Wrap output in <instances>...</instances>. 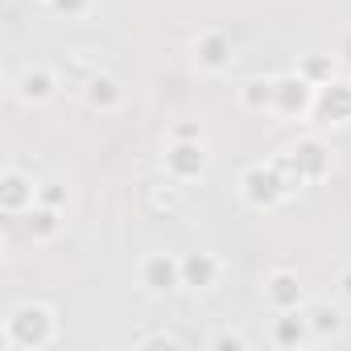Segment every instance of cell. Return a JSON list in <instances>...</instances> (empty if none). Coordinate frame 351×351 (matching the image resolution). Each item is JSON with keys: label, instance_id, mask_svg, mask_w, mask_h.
<instances>
[{"label": "cell", "instance_id": "6da1fadb", "mask_svg": "<svg viewBox=\"0 0 351 351\" xmlns=\"http://www.w3.org/2000/svg\"><path fill=\"white\" fill-rule=\"evenodd\" d=\"M58 339V310L42 298L17 302L5 318V330H0V343L9 351H46Z\"/></svg>", "mask_w": 351, "mask_h": 351}, {"label": "cell", "instance_id": "7a4b0ae2", "mask_svg": "<svg viewBox=\"0 0 351 351\" xmlns=\"http://www.w3.org/2000/svg\"><path fill=\"white\" fill-rule=\"evenodd\" d=\"M298 186L289 182V173L277 165V157L269 161H252L244 173H240V199L252 207V211H273L281 207Z\"/></svg>", "mask_w": 351, "mask_h": 351}, {"label": "cell", "instance_id": "3957f363", "mask_svg": "<svg viewBox=\"0 0 351 351\" xmlns=\"http://www.w3.org/2000/svg\"><path fill=\"white\" fill-rule=\"evenodd\" d=\"M277 165L289 173V182L302 191L310 182H322L330 173V145L318 141V136H298L293 145H285L277 153Z\"/></svg>", "mask_w": 351, "mask_h": 351}, {"label": "cell", "instance_id": "277c9868", "mask_svg": "<svg viewBox=\"0 0 351 351\" xmlns=\"http://www.w3.org/2000/svg\"><path fill=\"white\" fill-rule=\"evenodd\" d=\"M318 128H347L351 124V79H330L314 91V108L306 116Z\"/></svg>", "mask_w": 351, "mask_h": 351}, {"label": "cell", "instance_id": "5b68a950", "mask_svg": "<svg viewBox=\"0 0 351 351\" xmlns=\"http://www.w3.org/2000/svg\"><path fill=\"white\" fill-rule=\"evenodd\" d=\"M161 165H165V178H169V182L191 186V182H199L203 173H207L211 153H207V145H203V141H169V149H165Z\"/></svg>", "mask_w": 351, "mask_h": 351}, {"label": "cell", "instance_id": "8992f818", "mask_svg": "<svg viewBox=\"0 0 351 351\" xmlns=\"http://www.w3.org/2000/svg\"><path fill=\"white\" fill-rule=\"evenodd\" d=\"M136 281L145 293L153 298H169L182 289V256L173 252H149L141 265H136Z\"/></svg>", "mask_w": 351, "mask_h": 351}, {"label": "cell", "instance_id": "52a82bcc", "mask_svg": "<svg viewBox=\"0 0 351 351\" xmlns=\"http://www.w3.org/2000/svg\"><path fill=\"white\" fill-rule=\"evenodd\" d=\"M277 79V99H273V116L281 120H306L310 108H314V83L298 71H285V75H273Z\"/></svg>", "mask_w": 351, "mask_h": 351}, {"label": "cell", "instance_id": "ba28073f", "mask_svg": "<svg viewBox=\"0 0 351 351\" xmlns=\"http://www.w3.org/2000/svg\"><path fill=\"white\" fill-rule=\"evenodd\" d=\"M191 50H195V66L207 71V75H223V71L236 66V46H232V38L219 34V29H203Z\"/></svg>", "mask_w": 351, "mask_h": 351}, {"label": "cell", "instance_id": "9c48e42d", "mask_svg": "<svg viewBox=\"0 0 351 351\" xmlns=\"http://www.w3.org/2000/svg\"><path fill=\"white\" fill-rule=\"evenodd\" d=\"M34 203H38V182L29 173L17 169V165L0 169V211L5 215H25Z\"/></svg>", "mask_w": 351, "mask_h": 351}, {"label": "cell", "instance_id": "30bf717a", "mask_svg": "<svg viewBox=\"0 0 351 351\" xmlns=\"http://www.w3.org/2000/svg\"><path fill=\"white\" fill-rule=\"evenodd\" d=\"M265 302H269L273 314H277V310H302V306H306V285H302V277H298L293 269H273V273L265 277Z\"/></svg>", "mask_w": 351, "mask_h": 351}, {"label": "cell", "instance_id": "8fae6325", "mask_svg": "<svg viewBox=\"0 0 351 351\" xmlns=\"http://www.w3.org/2000/svg\"><path fill=\"white\" fill-rule=\"evenodd\" d=\"M13 91H17V99H21V104H29V108H42V104H50V99L58 95V75H54L50 66L34 62V66H25V71L17 75Z\"/></svg>", "mask_w": 351, "mask_h": 351}, {"label": "cell", "instance_id": "7c38bea8", "mask_svg": "<svg viewBox=\"0 0 351 351\" xmlns=\"http://www.w3.org/2000/svg\"><path fill=\"white\" fill-rule=\"evenodd\" d=\"M79 95H83V104H87L91 112H99V116H112V112H120V104H124V87H120V79L108 75V71H95V75L79 87Z\"/></svg>", "mask_w": 351, "mask_h": 351}, {"label": "cell", "instance_id": "4fadbf2b", "mask_svg": "<svg viewBox=\"0 0 351 351\" xmlns=\"http://www.w3.org/2000/svg\"><path fill=\"white\" fill-rule=\"evenodd\" d=\"M219 273H223V261L215 252H186L182 256V289L207 293L219 285Z\"/></svg>", "mask_w": 351, "mask_h": 351}, {"label": "cell", "instance_id": "5bb4252c", "mask_svg": "<svg viewBox=\"0 0 351 351\" xmlns=\"http://www.w3.org/2000/svg\"><path fill=\"white\" fill-rule=\"evenodd\" d=\"M269 339H273L277 347H285V351L306 347V343L314 339L310 318H306V306H302V310H277V318H273V326H269Z\"/></svg>", "mask_w": 351, "mask_h": 351}, {"label": "cell", "instance_id": "9a60e30c", "mask_svg": "<svg viewBox=\"0 0 351 351\" xmlns=\"http://www.w3.org/2000/svg\"><path fill=\"white\" fill-rule=\"evenodd\" d=\"M62 215H66V211H58V207L34 203V207L21 215V223H25V236H29L34 244H50V240H58V232H62Z\"/></svg>", "mask_w": 351, "mask_h": 351}, {"label": "cell", "instance_id": "2e32d148", "mask_svg": "<svg viewBox=\"0 0 351 351\" xmlns=\"http://www.w3.org/2000/svg\"><path fill=\"white\" fill-rule=\"evenodd\" d=\"M273 99H277V79L273 75H252V79L240 83V108L244 112L265 116V112H273Z\"/></svg>", "mask_w": 351, "mask_h": 351}, {"label": "cell", "instance_id": "e0dca14e", "mask_svg": "<svg viewBox=\"0 0 351 351\" xmlns=\"http://www.w3.org/2000/svg\"><path fill=\"white\" fill-rule=\"evenodd\" d=\"M306 318H310L314 339H339L343 335V310L330 306V302H310L306 306Z\"/></svg>", "mask_w": 351, "mask_h": 351}, {"label": "cell", "instance_id": "ac0fdd59", "mask_svg": "<svg viewBox=\"0 0 351 351\" xmlns=\"http://www.w3.org/2000/svg\"><path fill=\"white\" fill-rule=\"evenodd\" d=\"M335 54H306L302 62H298V75H306L314 87H322V83H330L335 79Z\"/></svg>", "mask_w": 351, "mask_h": 351}, {"label": "cell", "instance_id": "d6986e66", "mask_svg": "<svg viewBox=\"0 0 351 351\" xmlns=\"http://www.w3.org/2000/svg\"><path fill=\"white\" fill-rule=\"evenodd\" d=\"M136 347L141 351H182L186 347V339L182 335H173V330H153V335H145V339H136Z\"/></svg>", "mask_w": 351, "mask_h": 351}, {"label": "cell", "instance_id": "ffe728a7", "mask_svg": "<svg viewBox=\"0 0 351 351\" xmlns=\"http://www.w3.org/2000/svg\"><path fill=\"white\" fill-rule=\"evenodd\" d=\"M207 347H211V351H248V335L223 326V330H215V335L207 339Z\"/></svg>", "mask_w": 351, "mask_h": 351}, {"label": "cell", "instance_id": "44dd1931", "mask_svg": "<svg viewBox=\"0 0 351 351\" xmlns=\"http://www.w3.org/2000/svg\"><path fill=\"white\" fill-rule=\"evenodd\" d=\"M38 203L66 211V203H71V191H66L62 182H38Z\"/></svg>", "mask_w": 351, "mask_h": 351}, {"label": "cell", "instance_id": "7402d4cb", "mask_svg": "<svg viewBox=\"0 0 351 351\" xmlns=\"http://www.w3.org/2000/svg\"><path fill=\"white\" fill-rule=\"evenodd\" d=\"M50 9L58 17H87L95 9V0H50Z\"/></svg>", "mask_w": 351, "mask_h": 351}, {"label": "cell", "instance_id": "603a6c76", "mask_svg": "<svg viewBox=\"0 0 351 351\" xmlns=\"http://www.w3.org/2000/svg\"><path fill=\"white\" fill-rule=\"evenodd\" d=\"M169 141H203V124L199 120H178L169 128Z\"/></svg>", "mask_w": 351, "mask_h": 351}, {"label": "cell", "instance_id": "cb8c5ba5", "mask_svg": "<svg viewBox=\"0 0 351 351\" xmlns=\"http://www.w3.org/2000/svg\"><path fill=\"white\" fill-rule=\"evenodd\" d=\"M335 58H339L343 66H351V29L339 38V46H335Z\"/></svg>", "mask_w": 351, "mask_h": 351}, {"label": "cell", "instance_id": "d4e9b609", "mask_svg": "<svg viewBox=\"0 0 351 351\" xmlns=\"http://www.w3.org/2000/svg\"><path fill=\"white\" fill-rule=\"evenodd\" d=\"M335 285H339V298H343V302H351V269H343Z\"/></svg>", "mask_w": 351, "mask_h": 351}, {"label": "cell", "instance_id": "484cf974", "mask_svg": "<svg viewBox=\"0 0 351 351\" xmlns=\"http://www.w3.org/2000/svg\"><path fill=\"white\" fill-rule=\"evenodd\" d=\"M42 5H50V0H42Z\"/></svg>", "mask_w": 351, "mask_h": 351}]
</instances>
